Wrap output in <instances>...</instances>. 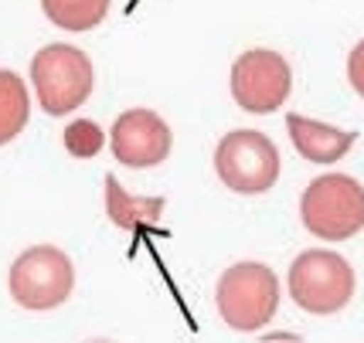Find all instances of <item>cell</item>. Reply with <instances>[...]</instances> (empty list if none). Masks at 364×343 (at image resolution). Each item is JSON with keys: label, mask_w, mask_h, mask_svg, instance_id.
I'll list each match as a JSON object with an SVG mask.
<instances>
[{"label": "cell", "mask_w": 364, "mask_h": 343, "mask_svg": "<svg viewBox=\"0 0 364 343\" xmlns=\"http://www.w3.org/2000/svg\"><path fill=\"white\" fill-rule=\"evenodd\" d=\"M7 289H11L17 306H24V310H58L75 289V266L62 249L34 245L14 258L11 276H7Z\"/></svg>", "instance_id": "277c9868"}, {"label": "cell", "mask_w": 364, "mask_h": 343, "mask_svg": "<svg viewBox=\"0 0 364 343\" xmlns=\"http://www.w3.org/2000/svg\"><path fill=\"white\" fill-rule=\"evenodd\" d=\"M286 285H289V299L300 310L314 312V316H331L354 299L358 276L344 255L327 249H310L293 258Z\"/></svg>", "instance_id": "3957f363"}, {"label": "cell", "mask_w": 364, "mask_h": 343, "mask_svg": "<svg viewBox=\"0 0 364 343\" xmlns=\"http://www.w3.org/2000/svg\"><path fill=\"white\" fill-rule=\"evenodd\" d=\"M259 343H306L300 333H289V330H279V333H266Z\"/></svg>", "instance_id": "9a60e30c"}, {"label": "cell", "mask_w": 364, "mask_h": 343, "mask_svg": "<svg viewBox=\"0 0 364 343\" xmlns=\"http://www.w3.org/2000/svg\"><path fill=\"white\" fill-rule=\"evenodd\" d=\"M348 78H350V85H354V92L364 99V41L354 51H350V58H348Z\"/></svg>", "instance_id": "5bb4252c"}, {"label": "cell", "mask_w": 364, "mask_h": 343, "mask_svg": "<svg viewBox=\"0 0 364 343\" xmlns=\"http://www.w3.org/2000/svg\"><path fill=\"white\" fill-rule=\"evenodd\" d=\"M28 116H31V99L24 89V78L11 68H0V146L17 140V133L28 126Z\"/></svg>", "instance_id": "8fae6325"}, {"label": "cell", "mask_w": 364, "mask_h": 343, "mask_svg": "<svg viewBox=\"0 0 364 343\" xmlns=\"http://www.w3.org/2000/svg\"><path fill=\"white\" fill-rule=\"evenodd\" d=\"M106 146V133L99 129V123L92 119H75V123L65 126V150L79 160H89Z\"/></svg>", "instance_id": "4fadbf2b"}, {"label": "cell", "mask_w": 364, "mask_h": 343, "mask_svg": "<svg viewBox=\"0 0 364 343\" xmlns=\"http://www.w3.org/2000/svg\"><path fill=\"white\" fill-rule=\"evenodd\" d=\"M51 24L65 31H92L109 14V0H41Z\"/></svg>", "instance_id": "7c38bea8"}, {"label": "cell", "mask_w": 364, "mask_h": 343, "mask_svg": "<svg viewBox=\"0 0 364 343\" xmlns=\"http://www.w3.org/2000/svg\"><path fill=\"white\" fill-rule=\"evenodd\" d=\"M215 173L235 194H266L279 180V150L259 129H232L215 146Z\"/></svg>", "instance_id": "8992f818"}, {"label": "cell", "mask_w": 364, "mask_h": 343, "mask_svg": "<svg viewBox=\"0 0 364 343\" xmlns=\"http://www.w3.org/2000/svg\"><path fill=\"white\" fill-rule=\"evenodd\" d=\"M215 306L235 333H255L279 310V279L262 262H235L215 285Z\"/></svg>", "instance_id": "6da1fadb"}, {"label": "cell", "mask_w": 364, "mask_h": 343, "mask_svg": "<svg viewBox=\"0 0 364 343\" xmlns=\"http://www.w3.org/2000/svg\"><path fill=\"white\" fill-rule=\"evenodd\" d=\"M85 343H116V340H109V337H92V340H85Z\"/></svg>", "instance_id": "2e32d148"}, {"label": "cell", "mask_w": 364, "mask_h": 343, "mask_svg": "<svg viewBox=\"0 0 364 343\" xmlns=\"http://www.w3.org/2000/svg\"><path fill=\"white\" fill-rule=\"evenodd\" d=\"M286 129H289V140L296 146V153L310 163H337L358 143V133L333 129V126H323L317 119L296 116V112L286 116Z\"/></svg>", "instance_id": "9c48e42d"}, {"label": "cell", "mask_w": 364, "mask_h": 343, "mask_svg": "<svg viewBox=\"0 0 364 343\" xmlns=\"http://www.w3.org/2000/svg\"><path fill=\"white\" fill-rule=\"evenodd\" d=\"M293 72L279 51L252 48L232 65V99L252 116H269L286 102Z\"/></svg>", "instance_id": "52a82bcc"}, {"label": "cell", "mask_w": 364, "mask_h": 343, "mask_svg": "<svg viewBox=\"0 0 364 343\" xmlns=\"http://www.w3.org/2000/svg\"><path fill=\"white\" fill-rule=\"evenodd\" d=\"M167 201L164 197H136L129 194L116 173H106V214L116 228L123 232H154L160 224V214H164Z\"/></svg>", "instance_id": "30bf717a"}, {"label": "cell", "mask_w": 364, "mask_h": 343, "mask_svg": "<svg viewBox=\"0 0 364 343\" xmlns=\"http://www.w3.org/2000/svg\"><path fill=\"white\" fill-rule=\"evenodd\" d=\"M171 143H174L171 126L164 123L154 109L123 112L109 129L112 156H116L123 167H133V170L160 167V163L171 156Z\"/></svg>", "instance_id": "ba28073f"}, {"label": "cell", "mask_w": 364, "mask_h": 343, "mask_svg": "<svg viewBox=\"0 0 364 343\" xmlns=\"http://www.w3.org/2000/svg\"><path fill=\"white\" fill-rule=\"evenodd\" d=\"M31 82L38 92V106L48 116H68L92 95V62L89 55L72 45H48L34 55Z\"/></svg>", "instance_id": "5b68a950"}, {"label": "cell", "mask_w": 364, "mask_h": 343, "mask_svg": "<svg viewBox=\"0 0 364 343\" xmlns=\"http://www.w3.org/2000/svg\"><path fill=\"white\" fill-rule=\"evenodd\" d=\"M300 218L323 241H348L364 228V187L348 173L314 177L300 197Z\"/></svg>", "instance_id": "7a4b0ae2"}]
</instances>
